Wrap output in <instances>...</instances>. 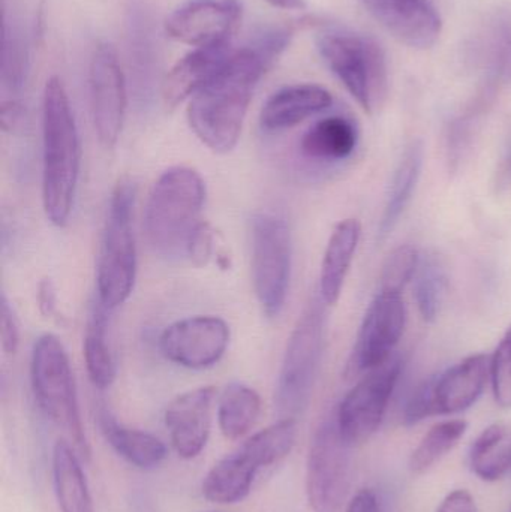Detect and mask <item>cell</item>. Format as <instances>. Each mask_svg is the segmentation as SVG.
<instances>
[{"label": "cell", "instance_id": "6da1fadb", "mask_svg": "<svg viewBox=\"0 0 511 512\" xmlns=\"http://www.w3.org/2000/svg\"><path fill=\"white\" fill-rule=\"evenodd\" d=\"M269 68L254 48L236 50L221 74L192 96L188 122L204 146L216 153L237 146L255 87Z\"/></svg>", "mask_w": 511, "mask_h": 512}, {"label": "cell", "instance_id": "7a4b0ae2", "mask_svg": "<svg viewBox=\"0 0 511 512\" xmlns=\"http://www.w3.org/2000/svg\"><path fill=\"white\" fill-rule=\"evenodd\" d=\"M81 167L80 135L59 77L42 96V204L48 221L63 228L71 218Z\"/></svg>", "mask_w": 511, "mask_h": 512}, {"label": "cell", "instance_id": "3957f363", "mask_svg": "<svg viewBox=\"0 0 511 512\" xmlns=\"http://www.w3.org/2000/svg\"><path fill=\"white\" fill-rule=\"evenodd\" d=\"M206 185L197 171L173 167L161 174L144 210V233L153 251L186 255L189 240L201 224Z\"/></svg>", "mask_w": 511, "mask_h": 512}, {"label": "cell", "instance_id": "277c9868", "mask_svg": "<svg viewBox=\"0 0 511 512\" xmlns=\"http://www.w3.org/2000/svg\"><path fill=\"white\" fill-rule=\"evenodd\" d=\"M30 382L41 411L62 430L81 459H90V447L81 421L74 373L65 346L54 334L36 340L30 360Z\"/></svg>", "mask_w": 511, "mask_h": 512}, {"label": "cell", "instance_id": "5b68a950", "mask_svg": "<svg viewBox=\"0 0 511 512\" xmlns=\"http://www.w3.org/2000/svg\"><path fill=\"white\" fill-rule=\"evenodd\" d=\"M296 436V420L281 418L246 439L210 469L203 481L204 498L221 505L237 504L248 498L260 471L284 460L293 450Z\"/></svg>", "mask_w": 511, "mask_h": 512}, {"label": "cell", "instance_id": "8992f818", "mask_svg": "<svg viewBox=\"0 0 511 512\" xmlns=\"http://www.w3.org/2000/svg\"><path fill=\"white\" fill-rule=\"evenodd\" d=\"M135 186L122 179L114 186L102 230L96 264L98 301L108 310L122 306L137 277V245L134 233Z\"/></svg>", "mask_w": 511, "mask_h": 512}, {"label": "cell", "instance_id": "52a82bcc", "mask_svg": "<svg viewBox=\"0 0 511 512\" xmlns=\"http://www.w3.org/2000/svg\"><path fill=\"white\" fill-rule=\"evenodd\" d=\"M324 62L339 78L357 104L375 114L389 96L386 54L375 39L344 30H327L317 38Z\"/></svg>", "mask_w": 511, "mask_h": 512}, {"label": "cell", "instance_id": "ba28073f", "mask_svg": "<svg viewBox=\"0 0 511 512\" xmlns=\"http://www.w3.org/2000/svg\"><path fill=\"white\" fill-rule=\"evenodd\" d=\"M327 306L314 298L297 321L279 372L275 405L279 417L293 418L302 414L311 399L324 348Z\"/></svg>", "mask_w": 511, "mask_h": 512}, {"label": "cell", "instance_id": "9c48e42d", "mask_svg": "<svg viewBox=\"0 0 511 512\" xmlns=\"http://www.w3.org/2000/svg\"><path fill=\"white\" fill-rule=\"evenodd\" d=\"M252 282L261 309L278 318L287 301L293 243L287 221L273 213L252 219Z\"/></svg>", "mask_w": 511, "mask_h": 512}, {"label": "cell", "instance_id": "30bf717a", "mask_svg": "<svg viewBox=\"0 0 511 512\" xmlns=\"http://www.w3.org/2000/svg\"><path fill=\"white\" fill-rule=\"evenodd\" d=\"M351 448L335 417L315 430L306 463V495L312 511L344 510L351 484Z\"/></svg>", "mask_w": 511, "mask_h": 512}, {"label": "cell", "instance_id": "8fae6325", "mask_svg": "<svg viewBox=\"0 0 511 512\" xmlns=\"http://www.w3.org/2000/svg\"><path fill=\"white\" fill-rule=\"evenodd\" d=\"M402 370L404 360L395 354L383 366L365 373L339 403L336 424L351 447L368 441L380 429Z\"/></svg>", "mask_w": 511, "mask_h": 512}, {"label": "cell", "instance_id": "7c38bea8", "mask_svg": "<svg viewBox=\"0 0 511 512\" xmlns=\"http://www.w3.org/2000/svg\"><path fill=\"white\" fill-rule=\"evenodd\" d=\"M407 327V306L401 292L378 289L366 310L347 364L348 378L363 376L395 355Z\"/></svg>", "mask_w": 511, "mask_h": 512}, {"label": "cell", "instance_id": "4fadbf2b", "mask_svg": "<svg viewBox=\"0 0 511 512\" xmlns=\"http://www.w3.org/2000/svg\"><path fill=\"white\" fill-rule=\"evenodd\" d=\"M90 110L99 143L113 149L122 134L128 93L116 48L108 42L96 45L89 68Z\"/></svg>", "mask_w": 511, "mask_h": 512}, {"label": "cell", "instance_id": "5bb4252c", "mask_svg": "<svg viewBox=\"0 0 511 512\" xmlns=\"http://www.w3.org/2000/svg\"><path fill=\"white\" fill-rule=\"evenodd\" d=\"M230 343V328L218 316H189L168 325L159 337L161 354L176 366L209 369L221 361Z\"/></svg>", "mask_w": 511, "mask_h": 512}, {"label": "cell", "instance_id": "9a60e30c", "mask_svg": "<svg viewBox=\"0 0 511 512\" xmlns=\"http://www.w3.org/2000/svg\"><path fill=\"white\" fill-rule=\"evenodd\" d=\"M242 5L237 0H195L171 12L165 32L192 47L228 41L239 26Z\"/></svg>", "mask_w": 511, "mask_h": 512}, {"label": "cell", "instance_id": "2e32d148", "mask_svg": "<svg viewBox=\"0 0 511 512\" xmlns=\"http://www.w3.org/2000/svg\"><path fill=\"white\" fill-rule=\"evenodd\" d=\"M213 387L195 388L177 396L165 411V426L179 457L192 460L200 456L212 429Z\"/></svg>", "mask_w": 511, "mask_h": 512}, {"label": "cell", "instance_id": "e0dca14e", "mask_svg": "<svg viewBox=\"0 0 511 512\" xmlns=\"http://www.w3.org/2000/svg\"><path fill=\"white\" fill-rule=\"evenodd\" d=\"M369 14L396 39L413 48H431L443 21L429 0H360Z\"/></svg>", "mask_w": 511, "mask_h": 512}, {"label": "cell", "instance_id": "ac0fdd59", "mask_svg": "<svg viewBox=\"0 0 511 512\" xmlns=\"http://www.w3.org/2000/svg\"><path fill=\"white\" fill-rule=\"evenodd\" d=\"M236 50L228 41L195 47L168 72L162 84L165 105L176 108L186 99L197 95L210 81L215 80L228 65Z\"/></svg>", "mask_w": 511, "mask_h": 512}, {"label": "cell", "instance_id": "d6986e66", "mask_svg": "<svg viewBox=\"0 0 511 512\" xmlns=\"http://www.w3.org/2000/svg\"><path fill=\"white\" fill-rule=\"evenodd\" d=\"M491 379V357L473 354L431 379L435 415H453L470 409Z\"/></svg>", "mask_w": 511, "mask_h": 512}, {"label": "cell", "instance_id": "ffe728a7", "mask_svg": "<svg viewBox=\"0 0 511 512\" xmlns=\"http://www.w3.org/2000/svg\"><path fill=\"white\" fill-rule=\"evenodd\" d=\"M333 98L329 90L317 84H294L273 93L260 114L261 128L282 132L305 122L314 114L327 110Z\"/></svg>", "mask_w": 511, "mask_h": 512}, {"label": "cell", "instance_id": "44dd1931", "mask_svg": "<svg viewBox=\"0 0 511 512\" xmlns=\"http://www.w3.org/2000/svg\"><path fill=\"white\" fill-rule=\"evenodd\" d=\"M360 237V222L353 218L344 219L336 225L327 242L320 273V297L327 306H335L341 298Z\"/></svg>", "mask_w": 511, "mask_h": 512}, {"label": "cell", "instance_id": "7402d4cb", "mask_svg": "<svg viewBox=\"0 0 511 512\" xmlns=\"http://www.w3.org/2000/svg\"><path fill=\"white\" fill-rule=\"evenodd\" d=\"M423 159H425L423 146L417 141L405 149L404 155L393 173L383 215H381L380 225H378L377 243L380 245L389 239L390 234L398 227L405 210L410 206L414 192L419 185L420 176H422Z\"/></svg>", "mask_w": 511, "mask_h": 512}, {"label": "cell", "instance_id": "603a6c76", "mask_svg": "<svg viewBox=\"0 0 511 512\" xmlns=\"http://www.w3.org/2000/svg\"><path fill=\"white\" fill-rule=\"evenodd\" d=\"M359 144V129L345 116H329L318 120L303 135V156L317 162H342L351 158Z\"/></svg>", "mask_w": 511, "mask_h": 512}, {"label": "cell", "instance_id": "cb8c5ba5", "mask_svg": "<svg viewBox=\"0 0 511 512\" xmlns=\"http://www.w3.org/2000/svg\"><path fill=\"white\" fill-rule=\"evenodd\" d=\"M53 486L62 512H95L80 456L66 439L53 450Z\"/></svg>", "mask_w": 511, "mask_h": 512}, {"label": "cell", "instance_id": "d4e9b609", "mask_svg": "<svg viewBox=\"0 0 511 512\" xmlns=\"http://www.w3.org/2000/svg\"><path fill=\"white\" fill-rule=\"evenodd\" d=\"M99 426L110 447L135 468L144 471L156 468L167 457V448L161 439L150 433L122 426L108 412L102 411L99 414Z\"/></svg>", "mask_w": 511, "mask_h": 512}, {"label": "cell", "instance_id": "484cf974", "mask_svg": "<svg viewBox=\"0 0 511 512\" xmlns=\"http://www.w3.org/2000/svg\"><path fill=\"white\" fill-rule=\"evenodd\" d=\"M110 310L99 301L93 304L87 318L83 352L90 381L99 390H105L116 379V361L108 343V316Z\"/></svg>", "mask_w": 511, "mask_h": 512}, {"label": "cell", "instance_id": "4316f807", "mask_svg": "<svg viewBox=\"0 0 511 512\" xmlns=\"http://www.w3.org/2000/svg\"><path fill=\"white\" fill-rule=\"evenodd\" d=\"M261 412L260 394L242 382L228 384L218 400V423L222 435L237 441L248 435Z\"/></svg>", "mask_w": 511, "mask_h": 512}, {"label": "cell", "instance_id": "83f0119b", "mask_svg": "<svg viewBox=\"0 0 511 512\" xmlns=\"http://www.w3.org/2000/svg\"><path fill=\"white\" fill-rule=\"evenodd\" d=\"M470 465L483 481L501 480L511 471V429L506 424H492L471 445Z\"/></svg>", "mask_w": 511, "mask_h": 512}, {"label": "cell", "instance_id": "f1b7e54d", "mask_svg": "<svg viewBox=\"0 0 511 512\" xmlns=\"http://www.w3.org/2000/svg\"><path fill=\"white\" fill-rule=\"evenodd\" d=\"M449 277L446 265L434 252L420 255L419 267L413 279L417 309L425 322H435L446 300Z\"/></svg>", "mask_w": 511, "mask_h": 512}, {"label": "cell", "instance_id": "f546056e", "mask_svg": "<svg viewBox=\"0 0 511 512\" xmlns=\"http://www.w3.org/2000/svg\"><path fill=\"white\" fill-rule=\"evenodd\" d=\"M468 423L465 420H447L435 424L423 436L416 450L410 457V469L413 474H425L435 463L440 462L447 453L458 445L467 432Z\"/></svg>", "mask_w": 511, "mask_h": 512}, {"label": "cell", "instance_id": "4dcf8cb0", "mask_svg": "<svg viewBox=\"0 0 511 512\" xmlns=\"http://www.w3.org/2000/svg\"><path fill=\"white\" fill-rule=\"evenodd\" d=\"M419 262L420 254L414 246L404 245L393 249L381 268L378 289L402 294L405 286L413 282Z\"/></svg>", "mask_w": 511, "mask_h": 512}, {"label": "cell", "instance_id": "1f68e13d", "mask_svg": "<svg viewBox=\"0 0 511 512\" xmlns=\"http://www.w3.org/2000/svg\"><path fill=\"white\" fill-rule=\"evenodd\" d=\"M27 53L23 41L9 29L5 21L3 26L2 83L6 90L18 93L26 81Z\"/></svg>", "mask_w": 511, "mask_h": 512}, {"label": "cell", "instance_id": "d6a6232c", "mask_svg": "<svg viewBox=\"0 0 511 512\" xmlns=\"http://www.w3.org/2000/svg\"><path fill=\"white\" fill-rule=\"evenodd\" d=\"M491 382L495 402L503 409L511 408V327L498 343L491 357Z\"/></svg>", "mask_w": 511, "mask_h": 512}, {"label": "cell", "instance_id": "836d02e7", "mask_svg": "<svg viewBox=\"0 0 511 512\" xmlns=\"http://www.w3.org/2000/svg\"><path fill=\"white\" fill-rule=\"evenodd\" d=\"M291 38H293V30L287 27L267 29L260 33L251 47L269 63V66H272V63L281 56L282 51L290 45Z\"/></svg>", "mask_w": 511, "mask_h": 512}, {"label": "cell", "instance_id": "e575fe53", "mask_svg": "<svg viewBox=\"0 0 511 512\" xmlns=\"http://www.w3.org/2000/svg\"><path fill=\"white\" fill-rule=\"evenodd\" d=\"M215 252V231L207 222H201L189 240L186 256H189L197 267L209 264Z\"/></svg>", "mask_w": 511, "mask_h": 512}, {"label": "cell", "instance_id": "d590c367", "mask_svg": "<svg viewBox=\"0 0 511 512\" xmlns=\"http://www.w3.org/2000/svg\"><path fill=\"white\" fill-rule=\"evenodd\" d=\"M495 53L501 74L511 80V6L504 9L498 18L495 27Z\"/></svg>", "mask_w": 511, "mask_h": 512}, {"label": "cell", "instance_id": "8d00e7d4", "mask_svg": "<svg viewBox=\"0 0 511 512\" xmlns=\"http://www.w3.org/2000/svg\"><path fill=\"white\" fill-rule=\"evenodd\" d=\"M0 337H2L3 352L8 355L15 354L18 345H20V328H18L14 309H12L5 295L2 297V328H0Z\"/></svg>", "mask_w": 511, "mask_h": 512}, {"label": "cell", "instance_id": "74e56055", "mask_svg": "<svg viewBox=\"0 0 511 512\" xmlns=\"http://www.w3.org/2000/svg\"><path fill=\"white\" fill-rule=\"evenodd\" d=\"M438 512H477L476 499L467 490H455L444 498Z\"/></svg>", "mask_w": 511, "mask_h": 512}, {"label": "cell", "instance_id": "f35d334b", "mask_svg": "<svg viewBox=\"0 0 511 512\" xmlns=\"http://www.w3.org/2000/svg\"><path fill=\"white\" fill-rule=\"evenodd\" d=\"M345 512H381L380 501L371 489H363L348 502Z\"/></svg>", "mask_w": 511, "mask_h": 512}, {"label": "cell", "instance_id": "ab89813d", "mask_svg": "<svg viewBox=\"0 0 511 512\" xmlns=\"http://www.w3.org/2000/svg\"><path fill=\"white\" fill-rule=\"evenodd\" d=\"M2 129L3 132H11L17 128L23 116V107L17 99H3L2 102Z\"/></svg>", "mask_w": 511, "mask_h": 512}, {"label": "cell", "instance_id": "60d3db41", "mask_svg": "<svg viewBox=\"0 0 511 512\" xmlns=\"http://www.w3.org/2000/svg\"><path fill=\"white\" fill-rule=\"evenodd\" d=\"M38 300L44 315L53 316L56 313V291L50 280H42L39 283Z\"/></svg>", "mask_w": 511, "mask_h": 512}, {"label": "cell", "instance_id": "b9f144b4", "mask_svg": "<svg viewBox=\"0 0 511 512\" xmlns=\"http://www.w3.org/2000/svg\"><path fill=\"white\" fill-rule=\"evenodd\" d=\"M270 5L279 9H287V11H302L306 8L305 0H266Z\"/></svg>", "mask_w": 511, "mask_h": 512}, {"label": "cell", "instance_id": "7bdbcfd3", "mask_svg": "<svg viewBox=\"0 0 511 512\" xmlns=\"http://www.w3.org/2000/svg\"><path fill=\"white\" fill-rule=\"evenodd\" d=\"M507 168H509V173L511 174V146L509 149V155H507Z\"/></svg>", "mask_w": 511, "mask_h": 512}, {"label": "cell", "instance_id": "ee69618b", "mask_svg": "<svg viewBox=\"0 0 511 512\" xmlns=\"http://www.w3.org/2000/svg\"><path fill=\"white\" fill-rule=\"evenodd\" d=\"M511 512V511H510Z\"/></svg>", "mask_w": 511, "mask_h": 512}]
</instances>
